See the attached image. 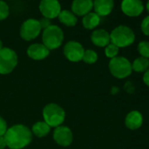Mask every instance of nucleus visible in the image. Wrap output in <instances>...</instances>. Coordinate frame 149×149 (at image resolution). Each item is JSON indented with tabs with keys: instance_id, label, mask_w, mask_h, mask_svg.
I'll return each instance as SVG.
<instances>
[{
	"instance_id": "obj_1",
	"label": "nucleus",
	"mask_w": 149,
	"mask_h": 149,
	"mask_svg": "<svg viewBox=\"0 0 149 149\" xmlns=\"http://www.w3.org/2000/svg\"><path fill=\"white\" fill-rule=\"evenodd\" d=\"M6 147L11 149H22L30 144L32 134L24 125H14L9 127L4 136Z\"/></svg>"
},
{
	"instance_id": "obj_2",
	"label": "nucleus",
	"mask_w": 149,
	"mask_h": 149,
	"mask_svg": "<svg viewBox=\"0 0 149 149\" xmlns=\"http://www.w3.org/2000/svg\"><path fill=\"white\" fill-rule=\"evenodd\" d=\"M43 118L45 122L50 127H60L65 120V111L64 109L57 104L50 103L47 104L43 108Z\"/></svg>"
},
{
	"instance_id": "obj_3",
	"label": "nucleus",
	"mask_w": 149,
	"mask_h": 149,
	"mask_svg": "<svg viewBox=\"0 0 149 149\" xmlns=\"http://www.w3.org/2000/svg\"><path fill=\"white\" fill-rule=\"evenodd\" d=\"M112 44L117 47H126L131 45L135 40L134 32L131 28L126 25H119L116 27L110 34Z\"/></svg>"
},
{
	"instance_id": "obj_4",
	"label": "nucleus",
	"mask_w": 149,
	"mask_h": 149,
	"mask_svg": "<svg viewBox=\"0 0 149 149\" xmlns=\"http://www.w3.org/2000/svg\"><path fill=\"white\" fill-rule=\"evenodd\" d=\"M64 34L62 30L57 25H50L43 31V45L50 51L59 48L63 42Z\"/></svg>"
},
{
	"instance_id": "obj_5",
	"label": "nucleus",
	"mask_w": 149,
	"mask_h": 149,
	"mask_svg": "<svg viewBox=\"0 0 149 149\" xmlns=\"http://www.w3.org/2000/svg\"><path fill=\"white\" fill-rule=\"evenodd\" d=\"M111 73L118 79H125L132 73V64L124 57H116L109 63Z\"/></svg>"
},
{
	"instance_id": "obj_6",
	"label": "nucleus",
	"mask_w": 149,
	"mask_h": 149,
	"mask_svg": "<svg viewBox=\"0 0 149 149\" xmlns=\"http://www.w3.org/2000/svg\"><path fill=\"white\" fill-rule=\"evenodd\" d=\"M18 64L17 53L11 48L3 47L0 51V74L11 72Z\"/></svg>"
},
{
	"instance_id": "obj_7",
	"label": "nucleus",
	"mask_w": 149,
	"mask_h": 149,
	"mask_svg": "<svg viewBox=\"0 0 149 149\" xmlns=\"http://www.w3.org/2000/svg\"><path fill=\"white\" fill-rule=\"evenodd\" d=\"M41 31L39 20L29 18L26 19L21 25L19 34L20 37L25 41H31L36 38Z\"/></svg>"
},
{
	"instance_id": "obj_8",
	"label": "nucleus",
	"mask_w": 149,
	"mask_h": 149,
	"mask_svg": "<svg viewBox=\"0 0 149 149\" xmlns=\"http://www.w3.org/2000/svg\"><path fill=\"white\" fill-rule=\"evenodd\" d=\"M84 51L83 46L79 42L72 40L68 41L64 45L63 53L68 60L71 62H78L83 60Z\"/></svg>"
},
{
	"instance_id": "obj_9",
	"label": "nucleus",
	"mask_w": 149,
	"mask_h": 149,
	"mask_svg": "<svg viewBox=\"0 0 149 149\" xmlns=\"http://www.w3.org/2000/svg\"><path fill=\"white\" fill-rule=\"evenodd\" d=\"M39 8L44 17L48 19L57 17L61 11L60 3L55 0H43L40 3Z\"/></svg>"
},
{
	"instance_id": "obj_10",
	"label": "nucleus",
	"mask_w": 149,
	"mask_h": 149,
	"mask_svg": "<svg viewBox=\"0 0 149 149\" xmlns=\"http://www.w3.org/2000/svg\"><path fill=\"white\" fill-rule=\"evenodd\" d=\"M54 141L61 147H68L73 141V134L72 131L64 126H60L55 128L54 132Z\"/></svg>"
},
{
	"instance_id": "obj_11",
	"label": "nucleus",
	"mask_w": 149,
	"mask_h": 149,
	"mask_svg": "<svg viewBox=\"0 0 149 149\" xmlns=\"http://www.w3.org/2000/svg\"><path fill=\"white\" fill-rule=\"evenodd\" d=\"M121 10L126 16L137 17L142 13L144 5L140 0H124L121 3Z\"/></svg>"
},
{
	"instance_id": "obj_12",
	"label": "nucleus",
	"mask_w": 149,
	"mask_h": 149,
	"mask_svg": "<svg viewBox=\"0 0 149 149\" xmlns=\"http://www.w3.org/2000/svg\"><path fill=\"white\" fill-rule=\"evenodd\" d=\"M49 52L43 44H32L27 48L26 53L34 60H42L49 55Z\"/></svg>"
},
{
	"instance_id": "obj_13",
	"label": "nucleus",
	"mask_w": 149,
	"mask_h": 149,
	"mask_svg": "<svg viewBox=\"0 0 149 149\" xmlns=\"http://www.w3.org/2000/svg\"><path fill=\"white\" fill-rule=\"evenodd\" d=\"M93 8V2L91 0H75L72 3V12L76 16H85L90 12Z\"/></svg>"
},
{
	"instance_id": "obj_14",
	"label": "nucleus",
	"mask_w": 149,
	"mask_h": 149,
	"mask_svg": "<svg viewBox=\"0 0 149 149\" xmlns=\"http://www.w3.org/2000/svg\"><path fill=\"white\" fill-rule=\"evenodd\" d=\"M114 3L112 0H96L93 2V8L95 13L99 17H105L109 15L113 10Z\"/></svg>"
},
{
	"instance_id": "obj_15",
	"label": "nucleus",
	"mask_w": 149,
	"mask_h": 149,
	"mask_svg": "<svg viewBox=\"0 0 149 149\" xmlns=\"http://www.w3.org/2000/svg\"><path fill=\"white\" fill-rule=\"evenodd\" d=\"M90 38L92 43L99 47H106L111 42L110 34L103 29L94 31L91 34Z\"/></svg>"
},
{
	"instance_id": "obj_16",
	"label": "nucleus",
	"mask_w": 149,
	"mask_h": 149,
	"mask_svg": "<svg viewBox=\"0 0 149 149\" xmlns=\"http://www.w3.org/2000/svg\"><path fill=\"white\" fill-rule=\"evenodd\" d=\"M126 126L131 130H136L140 128L143 123V117L142 114L138 111H132L130 112L125 120Z\"/></svg>"
},
{
	"instance_id": "obj_17",
	"label": "nucleus",
	"mask_w": 149,
	"mask_h": 149,
	"mask_svg": "<svg viewBox=\"0 0 149 149\" xmlns=\"http://www.w3.org/2000/svg\"><path fill=\"white\" fill-rule=\"evenodd\" d=\"M82 23L85 29L92 30L100 24V17L95 12H90L83 16Z\"/></svg>"
},
{
	"instance_id": "obj_18",
	"label": "nucleus",
	"mask_w": 149,
	"mask_h": 149,
	"mask_svg": "<svg viewBox=\"0 0 149 149\" xmlns=\"http://www.w3.org/2000/svg\"><path fill=\"white\" fill-rule=\"evenodd\" d=\"M58 18H59L61 23H62L63 24L69 26V27L75 26L77 23L76 16L72 11L68 10H61L58 16Z\"/></svg>"
},
{
	"instance_id": "obj_19",
	"label": "nucleus",
	"mask_w": 149,
	"mask_h": 149,
	"mask_svg": "<svg viewBox=\"0 0 149 149\" xmlns=\"http://www.w3.org/2000/svg\"><path fill=\"white\" fill-rule=\"evenodd\" d=\"M50 128L51 127L45 121H39L32 126V132L36 137L42 138V137L47 136L49 134Z\"/></svg>"
},
{
	"instance_id": "obj_20",
	"label": "nucleus",
	"mask_w": 149,
	"mask_h": 149,
	"mask_svg": "<svg viewBox=\"0 0 149 149\" xmlns=\"http://www.w3.org/2000/svg\"><path fill=\"white\" fill-rule=\"evenodd\" d=\"M132 69L137 72H143L148 71L149 69V60L142 57L136 58L132 65Z\"/></svg>"
},
{
	"instance_id": "obj_21",
	"label": "nucleus",
	"mask_w": 149,
	"mask_h": 149,
	"mask_svg": "<svg viewBox=\"0 0 149 149\" xmlns=\"http://www.w3.org/2000/svg\"><path fill=\"white\" fill-rule=\"evenodd\" d=\"M83 60L87 64H94L97 61V54L95 51L88 49L84 51Z\"/></svg>"
},
{
	"instance_id": "obj_22",
	"label": "nucleus",
	"mask_w": 149,
	"mask_h": 149,
	"mask_svg": "<svg viewBox=\"0 0 149 149\" xmlns=\"http://www.w3.org/2000/svg\"><path fill=\"white\" fill-rule=\"evenodd\" d=\"M105 55H106L107 58H110L112 59V58L118 57V54H119V47H117L115 45L110 43L105 47Z\"/></svg>"
},
{
	"instance_id": "obj_23",
	"label": "nucleus",
	"mask_w": 149,
	"mask_h": 149,
	"mask_svg": "<svg viewBox=\"0 0 149 149\" xmlns=\"http://www.w3.org/2000/svg\"><path fill=\"white\" fill-rule=\"evenodd\" d=\"M138 51L142 58H149V42L148 41H141L138 45Z\"/></svg>"
},
{
	"instance_id": "obj_24",
	"label": "nucleus",
	"mask_w": 149,
	"mask_h": 149,
	"mask_svg": "<svg viewBox=\"0 0 149 149\" xmlns=\"http://www.w3.org/2000/svg\"><path fill=\"white\" fill-rule=\"evenodd\" d=\"M9 16V6L4 2L0 1V21L4 20Z\"/></svg>"
},
{
	"instance_id": "obj_25",
	"label": "nucleus",
	"mask_w": 149,
	"mask_h": 149,
	"mask_svg": "<svg viewBox=\"0 0 149 149\" xmlns=\"http://www.w3.org/2000/svg\"><path fill=\"white\" fill-rule=\"evenodd\" d=\"M141 30L143 33L147 36H149V16L146 17L141 23Z\"/></svg>"
},
{
	"instance_id": "obj_26",
	"label": "nucleus",
	"mask_w": 149,
	"mask_h": 149,
	"mask_svg": "<svg viewBox=\"0 0 149 149\" xmlns=\"http://www.w3.org/2000/svg\"><path fill=\"white\" fill-rule=\"evenodd\" d=\"M7 129L8 127H7L6 121L0 116V136H4Z\"/></svg>"
},
{
	"instance_id": "obj_27",
	"label": "nucleus",
	"mask_w": 149,
	"mask_h": 149,
	"mask_svg": "<svg viewBox=\"0 0 149 149\" xmlns=\"http://www.w3.org/2000/svg\"><path fill=\"white\" fill-rule=\"evenodd\" d=\"M39 23H40V25L41 30H43V31L51 25V21H50V19L46 18V17H43V18H41L40 20H39Z\"/></svg>"
},
{
	"instance_id": "obj_28",
	"label": "nucleus",
	"mask_w": 149,
	"mask_h": 149,
	"mask_svg": "<svg viewBox=\"0 0 149 149\" xmlns=\"http://www.w3.org/2000/svg\"><path fill=\"white\" fill-rule=\"evenodd\" d=\"M125 89H126V91L127 93H133V91H134V86L133 85V83H132V82L128 81V82H126V83Z\"/></svg>"
},
{
	"instance_id": "obj_29",
	"label": "nucleus",
	"mask_w": 149,
	"mask_h": 149,
	"mask_svg": "<svg viewBox=\"0 0 149 149\" xmlns=\"http://www.w3.org/2000/svg\"><path fill=\"white\" fill-rule=\"evenodd\" d=\"M143 81L145 82V84H146L147 86H149V69L148 71L145 72V74H144V76H143Z\"/></svg>"
},
{
	"instance_id": "obj_30",
	"label": "nucleus",
	"mask_w": 149,
	"mask_h": 149,
	"mask_svg": "<svg viewBox=\"0 0 149 149\" xmlns=\"http://www.w3.org/2000/svg\"><path fill=\"white\" fill-rule=\"evenodd\" d=\"M6 147V142L4 136H0V149H4Z\"/></svg>"
},
{
	"instance_id": "obj_31",
	"label": "nucleus",
	"mask_w": 149,
	"mask_h": 149,
	"mask_svg": "<svg viewBox=\"0 0 149 149\" xmlns=\"http://www.w3.org/2000/svg\"><path fill=\"white\" fill-rule=\"evenodd\" d=\"M118 92H119V88H118V87H112V93L115 94V93H117Z\"/></svg>"
},
{
	"instance_id": "obj_32",
	"label": "nucleus",
	"mask_w": 149,
	"mask_h": 149,
	"mask_svg": "<svg viewBox=\"0 0 149 149\" xmlns=\"http://www.w3.org/2000/svg\"><path fill=\"white\" fill-rule=\"evenodd\" d=\"M3 49V43H2V41H1V39H0V51Z\"/></svg>"
},
{
	"instance_id": "obj_33",
	"label": "nucleus",
	"mask_w": 149,
	"mask_h": 149,
	"mask_svg": "<svg viewBox=\"0 0 149 149\" xmlns=\"http://www.w3.org/2000/svg\"><path fill=\"white\" fill-rule=\"evenodd\" d=\"M147 9H148V10L149 12V1L147 3Z\"/></svg>"
}]
</instances>
